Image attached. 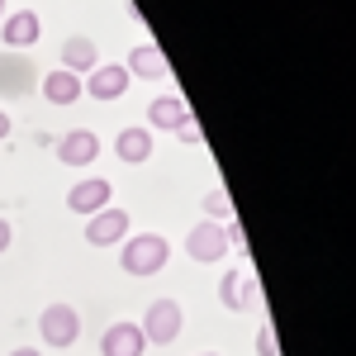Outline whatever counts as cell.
Wrapping results in <instances>:
<instances>
[{"instance_id": "6", "label": "cell", "mask_w": 356, "mask_h": 356, "mask_svg": "<svg viewBox=\"0 0 356 356\" xmlns=\"http://www.w3.org/2000/svg\"><path fill=\"white\" fill-rule=\"evenodd\" d=\"M129 223H134V219H129L119 204H105L100 214H90V219H86V243H90V247L124 243V238H129Z\"/></svg>"}, {"instance_id": "17", "label": "cell", "mask_w": 356, "mask_h": 356, "mask_svg": "<svg viewBox=\"0 0 356 356\" xmlns=\"http://www.w3.org/2000/svg\"><path fill=\"white\" fill-rule=\"evenodd\" d=\"M29 76L24 72V62L19 57H0V90H10V95H19V90H29Z\"/></svg>"}, {"instance_id": "13", "label": "cell", "mask_w": 356, "mask_h": 356, "mask_svg": "<svg viewBox=\"0 0 356 356\" xmlns=\"http://www.w3.org/2000/svg\"><path fill=\"white\" fill-rule=\"evenodd\" d=\"M62 67H67L72 76H86L90 67H100V48H95V38H86V33H67V38H62Z\"/></svg>"}, {"instance_id": "24", "label": "cell", "mask_w": 356, "mask_h": 356, "mask_svg": "<svg viewBox=\"0 0 356 356\" xmlns=\"http://www.w3.org/2000/svg\"><path fill=\"white\" fill-rule=\"evenodd\" d=\"M200 356H219V352H200Z\"/></svg>"}, {"instance_id": "5", "label": "cell", "mask_w": 356, "mask_h": 356, "mask_svg": "<svg viewBox=\"0 0 356 356\" xmlns=\"http://www.w3.org/2000/svg\"><path fill=\"white\" fill-rule=\"evenodd\" d=\"M110 200H114V181H105V176H86V181H76V186L67 191V209L81 214V219H90V214H100Z\"/></svg>"}, {"instance_id": "3", "label": "cell", "mask_w": 356, "mask_h": 356, "mask_svg": "<svg viewBox=\"0 0 356 356\" xmlns=\"http://www.w3.org/2000/svg\"><path fill=\"white\" fill-rule=\"evenodd\" d=\"M38 332H43L48 347H76V337H81V314H76L72 304H48V309L38 314Z\"/></svg>"}, {"instance_id": "8", "label": "cell", "mask_w": 356, "mask_h": 356, "mask_svg": "<svg viewBox=\"0 0 356 356\" xmlns=\"http://www.w3.org/2000/svg\"><path fill=\"white\" fill-rule=\"evenodd\" d=\"M257 295H261V285H257V275H252V271H223V280H219L223 309L243 314V309H252V304H257Z\"/></svg>"}, {"instance_id": "16", "label": "cell", "mask_w": 356, "mask_h": 356, "mask_svg": "<svg viewBox=\"0 0 356 356\" xmlns=\"http://www.w3.org/2000/svg\"><path fill=\"white\" fill-rule=\"evenodd\" d=\"M124 67H129V76H143V81H162L166 76V57L157 43H138Z\"/></svg>"}, {"instance_id": "7", "label": "cell", "mask_w": 356, "mask_h": 356, "mask_svg": "<svg viewBox=\"0 0 356 356\" xmlns=\"http://www.w3.org/2000/svg\"><path fill=\"white\" fill-rule=\"evenodd\" d=\"M186 257H195V261H223L228 257V233H223V223H209L200 219L186 233Z\"/></svg>"}, {"instance_id": "10", "label": "cell", "mask_w": 356, "mask_h": 356, "mask_svg": "<svg viewBox=\"0 0 356 356\" xmlns=\"http://www.w3.org/2000/svg\"><path fill=\"white\" fill-rule=\"evenodd\" d=\"M147 124L152 129H166V134H186L191 129V105L181 95H157L147 105Z\"/></svg>"}, {"instance_id": "11", "label": "cell", "mask_w": 356, "mask_h": 356, "mask_svg": "<svg viewBox=\"0 0 356 356\" xmlns=\"http://www.w3.org/2000/svg\"><path fill=\"white\" fill-rule=\"evenodd\" d=\"M0 38H5V48H33L43 38V19L33 10H15L0 19Z\"/></svg>"}, {"instance_id": "21", "label": "cell", "mask_w": 356, "mask_h": 356, "mask_svg": "<svg viewBox=\"0 0 356 356\" xmlns=\"http://www.w3.org/2000/svg\"><path fill=\"white\" fill-rule=\"evenodd\" d=\"M0 138H10V114L0 110Z\"/></svg>"}, {"instance_id": "2", "label": "cell", "mask_w": 356, "mask_h": 356, "mask_svg": "<svg viewBox=\"0 0 356 356\" xmlns=\"http://www.w3.org/2000/svg\"><path fill=\"white\" fill-rule=\"evenodd\" d=\"M138 332H143L147 342L166 347V342H176V337L186 332V309L171 300V295H162V300H152V304H147V314H143Z\"/></svg>"}, {"instance_id": "1", "label": "cell", "mask_w": 356, "mask_h": 356, "mask_svg": "<svg viewBox=\"0 0 356 356\" xmlns=\"http://www.w3.org/2000/svg\"><path fill=\"white\" fill-rule=\"evenodd\" d=\"M166 257H171V243L162 233H134V238H124L119 266L129 275H157L166 266Z\"/></svg>"}, {"instance_id": "19", "label": "cell", "mask_w": 356, "mask_h": 356, "mask_svg": "<svg viewBox=\"0 0 356 356\" xmlns=\"http://www.w3.org/2000/svg\"><path fill=\"white\" fill-rule=\"evenodd\" d=\"M257 356H280V352H275V332L271 328L257 332Z\"/></svg>"}, {"instance_id": "12", "label": "cell", "mask_w": 356, "mask_h": 356, "mask_svg": "<svg viewBox=\"0 0 356 356\" xmlns=\"http://www.w3.org/2000/svg\"><path fill=\"white\" fill-rule=\"evenodd\" d=\"M147 337L138 332V323H110L100 337V356H143Z\"/></svg>"}, {"instance_id": "18", "label": "cell", "mask_w": 356, "mask_h": 356, "mask_svg": "<svg viewBox=\"0 0 356 356\" xmlns=\"http://www.w3.org/2000/svg\"><path fill=\"white\" fill-rule=\"evenodd\" d=\"M204 214H209V223H233V200H228V191H209L204 195Z\"/></svg>"}, {"instance_id": "20", "label": "cell", "mask_w": 356, "mask_h": 356, "mask_svg": "<svg viewBox=\"0 0 356 356\" xmlns=\"http://www.w3.org/2000/svg\"><path fill=\"white\" fill-rule=\"evenodd\" d=\"M10 238H15V233H10V219H0V252L10 247Z\"/></svg>"}, {"instance_id": "14", "label": "cell", "mask_w": 356, "mask_h": 356, "mask_svg": "<svg viewBox=\"0 0 356 356\" xmlns=\"http://www.w3.org/2000/svg\"><path fill=\"white\" fill-rule=\"evenodd\" d=\"M114 157L129 166H143L152 157V129H143V124H129V129H119L114 138Z\"/></svg>"}, {"instance_id": "9", "label": "cell", "mask_w": 356, "mask_h": 356, "mask_svg": "<svg viewBox=\"0 0 356 356\" xmlns=\"http://www.w3.org/2000/svg\"><path fill=\"white\" fill-rule=\"evenodd\" d=\"M100 157V138L90 129H72V134L57 138V162L62 166H90Z\"/></svg>"}, {"instance_id": "22", "label": "cell", "mask_w": 356, "mask_h": 356, "mask_svg": "<svg viewBox=\"0 0 356 356\" xmlns=\"http://www.w3.org/2000/svg\"><path fill=\"white\" fill-rule=\"evenodd\" d=\"M10 356H43V352H33V347H15Z\"/></svg>"}, {"instance_id": "4", "label": "cell", "mask_w": 356, "mask_h": 356, "mask_svg": "<svg viewBox=\"0 0 356 356\" xmlns=\"http://www.w3.org/2000/svg\"><path fill=\"white\" fill-rule=\"evenodd\" d=\"M129 81H134V76H129V67H124V62H110V67L100 62V67H90V72H86L81 90L90 95V100H105V105H110V100H119V95L129 90Z\"/></svg>"}, {"instance_id": "15", "label": "cell", "mask_w": 356, "mask_h": 356, "mask_svg": "<svg viewBox=\"0 0 356 356\" xmlns=\"http://www.w3.org/2000/svg\"><path fill=\"white\" fill-rule=\"evenodd\" d=\"M38 90H43V100L48 105H76L86 90H81V76H72L67 67H53L43 81H38Z\"/></svg>"}, {"instance_id": "23", "label": "cell", "mask_w": 356, "mask_h": 356, "mask_svg": "<svg viewBox=\"0 0 356 356\" xmlns=\"http://www.w3.org/2000/svg\"><path fill=\"white\" fill-rule=\"evenodd\" d=\"M5 15H10V10H5V0H0V19H5Z\"/></svg>"}]
</instances>
